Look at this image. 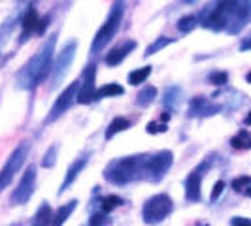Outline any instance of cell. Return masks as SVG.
<instances>
[{"label": "cell", "instance_id": "e575fe53", "mask_svg": "<svg viewBox=\"0 0 251 226\" xmlns=\"http://www.w3.org/2000/svg\"><path fill=\"white\" fill-rule=\"evenodd\" d=\"M230 225L232 226H251V219H246V217H232V219H230Z\"/></svg>", "mask_w": 251, "mask_h": 226}, {"label": "cell", "instance_id": "8fae6325", "mask_svg": "<svg viewBox=\"0 0 251 226\" xmlns=\"http://www.w3.org/2000/svg\"><path fill=\"white\" fill-rule=\"evenodd\" d=\"M34 188H36V166L30 164L26 168V172L23 174V177H21L19 185L12 192V198H10L12 205H23V203H26L32 198Z\"/></svg>", "mask_w": 251, "mask_h": 226}, {"label": "cell", "instance_id": "9c48e42d", "mask_svg": "<svg viewBox=\"0 0 251 226\" xmlns=\"http://www.w3.org/2000/svg\"><path fill=\"white\" fill-rule=\"evenodd\" d=\"M79 87H81V83L79 81H74V83H70L68 87L64 89L63 92L59 94V98L55 100V104L51 106L50 113H48V117L44 119V126L51 125V123H55L61 115H63L72 104H74V100H77V92H79Z\"/></svg>", "mask_w": 251, "mask_h": 226}, {"label": "cell", "instance_id": "5b68a950", "mask_svg": "<svg viewBox=\"0 0 251 226\" xmlns=\"http://www.w3.org/2000/svg\"><path fill=\"white\" fill-rule=\"evenodd\" d=\"M174 211V202L168 194H155L150 200H146L142 207V219L146 225H159L168 215Z\"/></svg>", "mask_w": 251, "mask_h": 226}, {"label": "cell", "instance_id": "74e56055", "mask_svg": "<svg viewBox=\"0 0 251 226\" xmlns=\"http://www.w3.org/2000/svg\"><path fill=\"white\" fill-rule=\"evenodd\" d=\"M244 194H246V196H248V198H251V187H248V188H246V190H244Z\"/></svg>", "mask_w": 251, "mask_h": 226}, {"label": "cell", "instance_id": "6da1fadb", "mask_svg": "<svg viewBox=\"0 0 251 226\" xmlns=\"http://www.w3.org/2000/svg\"><path fill=\"white\" fill-rule=\"evenodd\" d=\"M251 21V2H217L201 15V25L214 32L238 34Z\"/></svg>", "mask_w": 251, "mask_h": 226}, {"label": "cell", "instance_id": "5bb4252c", "mask_svg": "<svg viewBox=\"0 0 251 226\" xmlns=\"http://www.w3.org/2000/svg\"><path fill=\"white\" fill-rule=\"evenodd\" d=\"M136 45H138V44H136L134 40H126L125 44H121V45L113 47L110 53H106L104 63L108 64V66H119V64L128 57V53H132V51L136 49Z\"/></svg>", "mask_w": 251, "mask_h": 226}, {"label": "cell", "instance_id": "2e32d148", "mask_svg": "<svg viewBox=\"0 0 251 226\" xmlns=\"http://www.w3.org/2000/svg\"><path fill=\"white\" fill-rule=\"evenodd\" d=\"M38 23H40V17H38L36 8L30 6V8L25 12V17H23V34H21V42H25L28 34L36 32Z\"/></svg>", "mask_w": 251, "mask_h": 226}, {"label": "cell", "instance_id": "d6986e66", "mask_svg": "<svg viewBox=\"0 0 251 226\" xmlns=\"http://www.w3.org/2000/svg\"><path fill=\"white\" fill-rule=\"evenodd\" d=\"M230 147L236 151H248L251 149V132L242 128L238 134H234L230 138Z\"/></svg>", "mask_w": 251, "mask_h": 226}, {"label": "cell", "instance_id": "4316f807", "mask_svg": "<svg viewBox=\"0 0 251 226\" xmlns=\"http://www.w3.org/2000/svg\"><path fill=\"white\" fill-rule=\"evenodd\" d=\"M197 25H199V17H195V15H185V17H181V19L177 21V30L183 32V34H187L191 30H195Z\"/></svg>", "mask_w": 251, "mask_h": 226}, {"label": "cell", "instance_id": "484cf974", "mask_svg": "<svg viewBox=\"0 0 251 226\" xmlns=\"http://www.w3.org/2000/svg\"><path fill=\"white\" fill-rule=\"evenodd\" d=\"M119 205H123V200H121L117 194H108V196H104L100 200L102 213H110V211H113V209L119 207Z\"/></svg>", "mask_w": 251, "mask_h": 226}, {"label": "cell", "instance_id": "60d3db41", "mask_svg": "<svg viewBox=\"0 0 251 226\" xmlns=\"http://www.w3.org/2000/svg\"><path fill=\"white\" fill-rule=\"evenodd\" d=\"M201 226H210V225H201Z\"/></svg>", "mask_w": 251, "mask_h": 226}, {"label": "cell", "instance_id": "ffe728a7", "mask_svg": "<svg viewBox=\"0 0 251 226\" xmlns=\"http://www.w3.org/2000/svg\"><path fill=\"white\" fill-rule=\"evenodd\" d=\"M130 126H132V123H130L128 119H125V117H115L112 123H110V126L106 128V134H104V138L110 141V139H112L113 136L117 134V132H125V130H128Z\"/></svg>", "mask_w": 251, "mask_h": 226}, {"label": "cell", "instance_id": "d6a6232c", "mask_svg": "<svg viewBox=\"0 0 251 226\" xmlns=\"http://www.w3.org/2000/svg\"><path fill=\"white\" fill-rule=\"evenodd\" d=\"M223 190H225V181H221V179H219V181H217V183L214 185V188H212V194H210V202H215V200H217V198L221 196V192H223Z\"/></svg>", "mask_w": 251, "mask_h": 226}, {"label": "cell", "instance_id": "44dd1931", "mask_svg": "<svg viewBox=\"0 0 251 226\" xmlns=\"http://www.w3.org/2000/svg\"><path fill=\"white\" fill-rule=\"evenodd\" d=\"M121 94H125V89L119 83H106L104 87L97 89L95 100H102V98H108V96H121Z\"/></svg>", "mask_w": 251, "mask_h": 226}, {"label": "cell", "instance_id": "7a4b0ae2", "mask_svg": "<svg viewBox=\"0 0 251 226\" xmlns=\"http://www.w3.org/2000/svg\"><path fill=\"white\" fill-rule=\"evenodd\" d=\"M55 42H57V34H51L42 47L30 57V61H26L25 66L17 72V87L23 90H34V89L48 77L51 70H53V53H55Z\"/></svg>", "mask_w": 251, "mask_h": 226}, {"label": "cell", "instance_id": "8992f818", "mask_svg": "<svg viewBox=\"0 0 251 226\" xmlns=\"http://www.w3.org/2000/svg\"><path fill=\"white\" fill-rule=\"evenodd\" d=\"M28 151H30V143H28V141L19 143V145L13 149V153L10 155V158L6 160L2 172H0V192L12 183L13 176L21 170V166L25 164L26 157H28Z\"/></svg>", "mask_w": 251, "mask_h": 226}, {"label": "cell", "instance_id": "1f68e13d", "mask_svg": "<svg viewBox=\"0 0 251 226\" xmlns=\"http://www.w3.org/2000/svg\"><path fill=\"white\" fill-rule=\"evenodd\" d=\"M146 130H148V134H163L168 130V126H166V123H155L153 121V123H148Z\"/></svg>", "mask_w": 251, "mask_h": 226}, {"label": "cell", "instance_id": "ba28073f", "mask_svg": "<svg viewBox=\"0 0 251 226\" xmlns=\"http://www.w3.org/2000/svg\"><path fill=\"white\" fill-rule=\"evenodd\" d=\"M214 155L212 157H206L204 160H202L191 174L187 176V179H185V200L191 202V203H195V202H201L202 198V177H204V174L214 166Z\"/></svg>", "mask_w": 251, "mask_h": 226}, {"label": "cell", "instance_id": "cb8c5ba5", "mask_svg": "<svg viewBox=\"0 0 251 226\" xmlns=\"http://www.w3.org/2000/svg\"><path fill=\"white\" fill-rule=\"evenodd\" d=\"M151 74V66H142V68H136L134 72H130L128 74V83L130 85H140V83H144Z\"/></svg>", "mask_w": 251, "mask_h": 226}, {"label": "cell", "instance_id": "836d02e7", "mask_svg": "<svg viewBox=\"0 0 251 226\" xmlns=\"http://www.w3.org/2000/svg\"><path fill=\"white\" fill-rule=\"evenodd\" d=\"M50 15H46L44 19H40V23H38V28H36V34L38 36H42L44 32H46V28H48V25H50Z\"/></svg>", "mask_w": 251, "mask_h": 226}, {"label": "cell", "instance_id": "e0dca14e", "mask_svg": "<svg viewBox=\"0 0 251 226\" xmlns=\"http://www.w3.org/2000/svg\"><path fill=\"white\" fill-rule=\"evenodd\" d=\"M77 207V200H70L68 203L61 205L57 209V213L53 215V221H51V226H63L66 223V219L74 213V209Z\"/></svg>", "mask_w": 251, "mask_h": 226}, {"label": "cell", "instance_id": "3957f363", "mask_svg": "<svg viewBox=\"0 0 251 226\" xmlns=\"http://www.w3.org/2000/svg\"><path fill=\"white\" fill-rule=\"evenodd\" d=\"M148 158L150 157H144V155L115 158L106 166L104 179L110 181L112 185H128V183L136 181L140 177H144Z\"/></svg>", "mask_w": 251, "mask_h": 226}, {"label": "cell", "instance_id": "30bf717a", "mask_svg": "<svg viewBox=\"0 0 251 226\" xmlns=\"http://www.w3.org/2000/svg\"><path fill=\"white\" fill-rule=\"evenodd\" d=\"M75 49H77V42L70 40V42H66L63 51L59 53V59H57V63L53 64V70H51V74H53L51 75V89H57V85H61V81L64 79L70 64L74 61Z\"/></svg>", "mask_w": 251, "mask_h": 226}, {"label": "cell", "instance_id": "8d00e7d4", "mask_svg": "<svg viewBox=\"0 0 251 226\" xmlns=\"http://www.w3.org/2000/svg\"><path fill=\"white\" fill-rule=\"evenodd\" d=\"M168 119H170V113H168V112L161 115V121H163V123H168Z\"/></svg>", "mask_w": 251, "mask_h": 226}, {"label": "cell", "instance_id": "f35d334b", "mask_svg": "<svg viewBox=\"0 0 251 226\" xmlns=\"http://www.w3.org/2000/svg\"><path fill=\"white\" fill-rule=\"evenodd\" d=\"M244 123H246V125H251V112H250V115L246 117V121H244Z\"/></svg>", "mask_w": 251, "mask_h": 226}, {"label": "cell", "instance_id": "ab89813d", "mask_svg": "<svg viewBox=\"0 0 251 226\" xmlns=\"http://www.w3.org/2000/svg\"><path fill=\"white\" fill-rule=\"evenodd\" d=\"M246 81H248V83H251V72H248V75H246Z\"/></svg>", "mask_w": 251, "mask_h": 226}, {"label": "cell", "instance_id": "ac0fdd59", "mask_svg": "<svg viewBox=\"0 0 251 226\" xmlns=\"http://www.w3.org/2000/svg\"><path fill=\"white\" fill-rule=\"evenodd\" d=\"M51 221H53V213H51L50 203L44 202V203L38 207L36 215L32 217L30 226H51Z\"/></svg>", "mask_w": 251, "mask_h": 226}, {"label": "cell", "instance_id": "f1b7e54d", "mask_svg": "<svg viewBox=\"0 0 251 226\" xmlns=\"http://www.w3.org/2000/svg\"><path fill=\"white\" fill-rule=\"evenodd\" d=\"M230 187H232V190H236V192H244L248 187H251V176H240L236 179H232Z\"/></svg>", "mask_w": 251, "mask_h": 226}, {"label": "cell", "instance_id": "9a60e30c", "mask_svg": "<svg viewBox=\"0 0 251 226\" xmlns=\"http://www.w3.org/2000/svg\"><path fill=\"white\" fill-rule=\"evenodd\" d=\"M89 158H91V153H89V155H83V157H79V158H75L74 162L70 164V168H68V172H66V176H64L63 185H61V188H59V194H63L70 185H74V181L77 179V176L81 174V170L87 166Z\"/></svg>", "mask_w": 251, "mask_h": 226}, {"label": "cell", "instance_id": "277c9868", "mask_svg": "<svg viewBox=\"0 0 251 226\" xmlns=\"http://www.w3.org/2000/svg\"><path fill=\"white\" fill-rule=\"evenodd\" d=\"M123 13H125V4H123V2H115L113 8L110 10L108 19L104 21V25L99 28L97 36H95V40H93V45H91V53H93V55L100 53V51L112 42V38L115 36V32H117L119 26H121Z\"/></svg>", "mask_w": 251, "mask_h": 226}, {"label": "cell", "instance_id": "52a82bcc", "mask_svg": "<svg viewBox=\"0 0 251 226\" xmlns=\"http://www.w3.org/2000/svg\"><path fill=\"white\" fill-rule=\"evenodd\" d=\"M172 162H174V153L172 151H159L157 155L148 158L144 177L150 179L151 183H159L166 176V172L172 168Z\"/></svg>", "mask_w": 251, "mask_h": 226}, {"label": "cell", "instance_id": "4fadbf2b", "mask_svg": "<svg viewBox=\"0 0 251 226\" xmlns=\"http://www.w3.org/2000/svg\"><path fill=\"white\" fill-rule=\"evenodd\" d=\"M221 112V106L208 102L204 96H197L189 104V117H208V115H215Z\"/></svg>", "mask_w": 251, "mask_h": 226}, {"label": "cell", "instance_id": "83f0119b", "mask_svg": "<svg viewBox=\"0 0 251 226\" xmlns=\"http://www.w3.org/2000/svg\"><path fill=\"white\" fill-rule=\"evenodd\" d=\"M57 151H59V145L57 143H53L48 153L44 155V158H42V166L44 168H53L55 166V160H57Z\"/></svg>", "mask_w": 251, "mask_h": 226}, {"label": "cell", "instance_id": "7402d4cb", "mask_svg": "<svg viewBox=\"0 0 251 226\" xmlns=\"http://www.w3.org/2000/svg\"><path fill=\"white\" fill-rule=\"evenodd\" d=\"M179 100H181V89L176 87V85H172V87H168L164 90V108H168V110H176L177 106H179Z\"/></svg>", "mask_w": 251, "mask_h": 226}, {"label": "cell", "instance_id": "d590c367", "mask_svg": "<svg viewBox=\"0 0 251 226\" xmlns=\"http://www.w3.org/2000/svg\"><path fill=\"white\" fill-rule=\"evenodd\" d=\"M240 51H251V34L248 38H244V40H242V44H240Z\"/></svg>", "mask_w": 251, "mask_h": 226}, {"label": "cell", "instance_id": "d4e9b609", "mask_svg": "<svg viewBox=\"0 0 251 226\" xmlns=\"http://www.w3.org/2000/svg\"><path fill=\"white\" fill-rule=\"evenodd\" d=\"M176 40L174 38H157L151 45H148L146 47V53H144V57H151V55H155L157 51H161V49H164L166 45H170V44H174Z\"/></svg>", "mask_w": 251, "mask_h": 226}, {"label": "cell", "instance_id": "4dcf8cb0", "mask_svg": "<svg viewBox=\"0 0 251 226\" xmlns=\"http://www.w3.org/2000/svg\"><path fill=\"white\" fill-rule=\"evenodd\" d=\"M208 81H210L212 85L221 87V85H225L226 81H228V74H226V72H212V74L208 75Z\"/></svg>", "mask_w": 251, "mask_h": 226}, {"label": "cell", "instance_id": "603a6c76", "mask_svg": "<svg viewBox=\"0 0 251 226\" xmlns=\"http://www.w3.org/2000/svg\"><path fill=\"white\" fill-rule=\"evenodd\" d=\"M155 98H157V89L153 87V85H146L136 94V104H138L140 108H148Z\"/></svg>", "mask_w": 251, "mask_h": 226}, {"label": "cell", "instance_id": "7c38bea8", "mask_svg": "<svg viewBox=\"0 0 251 226\" xmlns=\"http://www.w3.org/2000/svg\"><path fill=\"white\" fill-rule=\"evenodd\" d=\"M83 83L79 87L77 92V102L79 104H89V102H95V94H97V85H95V77H97V66L95 64H89L83 72Z\"/></svg>", "mask_w": 251, "mask_h": 226}, {"label": "cell", "instance_id": "f546056e", "mask_svg": "<svg viewBox=\"0 0 251 226\" xmlns=\"http://www.w3.org/2000/svg\"><path fill=\"white\" fill-rule=\"evenodd\" d=\"M89 226H112V219L106 213L99 211V213H95L89 219Z\"/></svg>", "mask_w": 251, "mask_h": 226}]
</instances>
